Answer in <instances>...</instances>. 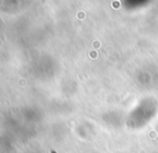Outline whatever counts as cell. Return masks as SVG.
<instances>
[{"label": "cell", "instance_id": "obj_1", "mask_svg": "<svg viewBox=\"0 0 158 153\" xmlns=\"http://www.w3.org/2000/svg\"><path fill=\"white\" fill-rule=\"evenodd\" d=\"M51 153H56V152H55V151H51Z\"/></svg>", "mask_w": 158, "mask_h": 153}]
</instances>
